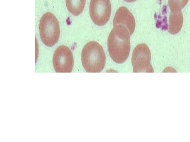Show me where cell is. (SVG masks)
<instances>
[{
  "instance_id": "7",
  "label": "cell",
  "mask_w": 190,
  "mask_h": 142,
  "mask_svg": "<svg viewBox=\"0 0 190 142\" xmlns=\"http://www.w3.org/2000/svg\"><path fill=\"white\" fill-rule=\"evenodd\" d=\"M114 27L122 25L128 29L131 36L134 32L136 26L135 20L132 13L125 6L120 7L115 13L113 20Z\"/></svg>"
},
{
  "instance_id": "8",
  "label": "cell",
  "mask_w": 190,
  "mask_h": 142,
  "mask_svg": "<svg viewBox=\"0 0 190 142\" xmlns=\"http://www.w3.org/2000/svg\"><path fill=\"white\" fill-rule=\"evenodd\" d=\"M183 24V16L182 11H171L169 17L168 31L169 33L176 35L180 32Z\"/></svg>"
},
{
  "instance_id": "10",
  "label": "cell",
  "mask_w": 190,
  "mask_h": 142,
  "mask_svg": "<svg viewBox=\"0 0 190 142\" xmlns=\"http://www.w3.org/2000/svg\"><path fill=\"white\" fill-rule=\"evenodd\" d=\"M188 0H169V6L170 10H181L188 3Z\"/></svg>"
},
{
  "instance_id": "4",
  "label": "cell",
  "mask_w": 190,
  "mask_h": 142,
  "mask_svg": "<svg viewBox=\"0 0 190 142\" xmlns=\"http://www.w3.org/2000/svg\"><path fill=\"white\" fill-rule=\"evenodd\" d=\"M151 54L148 46L145 44H140L134 48L132 57L133 72L152 73L154 69L150 64Z\"/></svg>"
},
{
  "instance_id": "2",
  "label": "cell",
  "mask_w": 190,
  "mask_h": 142,
  "mask_svg": "<svg viewBox=\"0 0 190 142\" xmlns=\"http://www.w3.org/2000/svg\"><path fill=\"white\" fill-rule=\"evenodd\" d=\"M106 57L102 46L98 42L90 41L85 45L82 53V62L88 73H99L104 69Z\"/></svg>"
},
{
  "instance_id": "1",
  "label": "cell",
  "mask_w": 190,
  "mask_h": 142,
  "mask_svg": "<svg viewBox=\"0 0 190 142\" xmlns=\"http://www.w3.org/2000/svg\"><path fill=\"white\" fill-rule=\"evenodd\" d=\"M130 34L125 26H114L107 41L109 54L111 59L118 64L124 63L128 57L130 48Z\"/></svg>"
},
{
  "instance_id": "3",
  "label": "cell",
  "mask_w": 190,
  "mask_h": 142,
  "mask_svg": "<svg viewBox=\"0 0 190 142\" xmlns=\"http://www.w3.org/2000/svg\"><path fill=\"white\" fill-rule=\"evenodd\" d=\"M39 31L41 40L47 46L52 47L58 42L60 26L56 17L52 13H46L41 17Z\"/></svg>"
},
{
  "instance_id": "6",
  "label": "cell",
  "mask_w": 190,
  "mask_h": 142,
  "mask_svg": "<svg viewBox=\"0 0 190 142\" xmlns=\"http://www.w3.org/2000/svg\"><path fill=\"white\" fill-rule=\"evenodd\" d=\"M73 57L67 46L61 45L56 48L53 57V64L57 73H70L73 67Z\"/></svg>"
},
{
  "instance_id": "9",
  "label": "cell",
  "mask_w": 190,
  "mask_h": 142,
  "mask_svg": "<svg viewBox=\"0 0 190 142\" xmlns=\"http://www.w3.org/2000/svg\"><path fill=\"white\" fill-rule=\"evenodd\" d=\"M68 10L74 16L81 14L84 11L86 0H66Z\"/></svg>"
},
{
  "instance_id": "11",
  "label": "cell",
  "mask_w": 190,
  "mask_h": 142,
  "mask_svg": "<svg viewBox=\"0 0 190 142\" xmlns=\"http://www.w3.org/2000/svg\"><path fill=\"white\" fill-rule=\"evenodd\" d=\"M126 2H129V3H131V2H134L135 1H136V0H124Z\"/></svg>"
},
{
  "instance_id": "5",
  "label": "cell",
  "mask_w": 190,
  "mask_h": 142,
  "mask_svg": "<svg viewBox=\"0 0 190 142\" xmlns=\"http://www.w3.org/2000/svg\"><path fill=\"white\" fill-rule=\"evenodd\" d=\"M111 12L110 0H90L89 14L92 22L98 26L105 25Z\"/></svg>"
}]
</instances>
